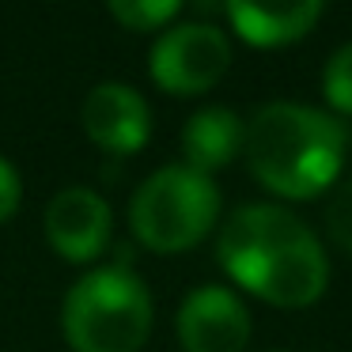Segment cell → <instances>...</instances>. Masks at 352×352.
Here are the masks:
<instances>
[{
    "label": "cell",
    "instance_id": "obj_1",
    "mask_svg": "<svg viewBox=\"0 0 352 352\" xmlns=\"http://www.w3.org/2000/svg\"><path fill=\"white\" fill-rule=\"evenodd\" d=\"M243 160L258 186L284 201L322 197L344 167V129L329 110L265 102L250 114Z\"/></svg>",
    "mask_w": 352,
    "mask_h": 352
},
{
    "label": "cell",
    "instance_id": "obj_2",
    "mask_svg": "<svg viewBox=\"0 0 352 352\" xmlns=\"http://www.w3.org/2000/svg\"><path fill=\"white\" fill-rule=\"evenodd\" d=\"M152 318V292L125 265H95L61 303V333L72 352H140Z\"/></svg>",
    "mask_w": 352,
    "mask_h": 352
},
{
    "label": "cell",
    "instance_id": "obj_3",
    "mask_svg": "<svg viewBox=\"0 0 352 352\" xmlns=\"http://www.w3.org/2000/svg\"><path fill=\"white\" fill-rule=\"evenodd\" d=\"M220 223V190L208 175L186 163H167L137 186L129 201V228L144 250L182 254L212 235Z\"/></svg>",
    "mask_w": 352,
    "mask_h": 352
},
{
    "label": "cell",
    "instance_id": "obj_4",
    "mask_svg": "<svg viewBox=\"0 0 352 352\" xmlns=\"http://www.w3.org/2000/svg\"><path fill=\"white\" fill-rule=\"evenodd\" d=\"M231 38L205 19H175L155 34L148 50V76L160 91L193 99L205 95L228 76Z\"/></svg>",
    "mask_w": 352,
    "mask_h": 352
},
{
    "label": "cell",
    "instance_id": "obj_5",
    "mask_svg": "<svg viewBox=\"0 0 352 352\" xmlns=\"http://www.w3.org/2000/svg\"><path fill=\"white\" fill-rule=\"evenodd\" d=\"M239 288L250 292L254 299L280 311H303L314 307L329 288V258L326 246L318 243L311 228L303 235L288 239L284 246H276L273 254L250 265L239 280Z\"/></svg>",
    "mask_w": 352,
    "mask_h": 352
},
{
    "label": "cell",
    "instance_id": "obj_6",
    "mask_svg": "<svg viewBox=\"0 0 352 352\" xmlns=\"http://www.w3.org/2000/svg\"><path fill=\"white\" fill-rule=\"evenodd\" d=\"M42 228H46V243L57 258L72 261V265H87L110 246L114 208L91 186H65L50 197Z\"/></svg>",
    "mask_w": 352,
    "mask_h": 352
},
{
    "label": "cell",
    "instance_id": "obj_7",
    "mask_svg": "<svg viewBox=\"0 0 352 352\" xmlns=\"http://www.w3.org/2000/svg\"><path fill=\"white\" fill-rule=\"evenodd\" d=\"M299 231H307V223L284 205H273V201L239 205L216 231V265L231 276V284H239L246 269L258 265L288 239H296Z\"/></svg>",
    "mask_w": 352,
    "mask_h": 352
},
{
    "label": "cell",
    "instance_id": "obj_8",
    "mask_svg": "<svg viewBox=\"0 0 352 352\" xmlns=\"http://www.w3.org/2000/svg\"><path fill=\"white\" fill-rule=\"evenodd\" d=\"M175 337L182 352H246L250 311L239 299V292L223 284H201L178 307Z\"/></svg>",
    "mask_w": 352,
    "mask_h": 352
},
{
    "label": "cell",
    "instance_id": "obj_9",
    "mask_svg": "<svg viewBox=\"0 0 352 352\" xmlns=\"http://www.w3.org/2000/svg\"><path fill=\"white\" fill-rule=\"evenodd\" d=\"M80 125L87 140L110 155H137L152 137V107L137 87L122 80H102L84 95Z\"/></svg>",
    "mask_w": 352,
    "mask_h": 352
},
{
    "label": "cell",
    "instance_id": "obj_10",
    "mask_svg": "<svg viewBox=\"0 0 352 352\" xmlns=\"http://www.w3.org/2000/svg\"><path fill=\"white\" fill-rule=\"evenodd\" d=\"M318 0H299V4H250V0H231L223 4L235 38H243L254 50H280L307 38L322 19Z\"/></svg>",
    "mask_w": 352,
    "mask_h": 352
},
{
    "label": "cell",
    "instance_id": "obj_11",
    "mask_svg": "<svg viewBox=\"0 0 352 352\" xmlns=\"http://www.w3.org/2000/svg\"><path fill=\"white\" fill-rule=\"evenodd\" d=\"M243 137H246V125L231 107L212 102V107L193 110L190 122L182 125L186 167L212 178V170L228 167L243 155Z\"/></svg>",
    "mask_w": 352,
    "mask_h": 352
},
{
    "label": "cell",
    "instance_id": "obj_12",
    "mask_svg": "<svg viewBox=\"0 0 352 352\" xmlns=\"http://www.w3.org/2000/svg\"><path fill=\"white\" fill-rule=\"evenodd\" d=\"M110 19L122 23L125 31H163L182 16V4L178 0H110Z\"/></svg>",
    "mask_w": 352,
    "mask_h": 352
},
{
    "label": "cell",
    "instance_id": "obj_13",
    "mask_svg": "<svg viewBox=\"0 0 352 352\" xmlns=\"http://www.w3.org/2000/svg\"><path fill=\"white\" fill-rule=\"evenodd\" d=\"M322 99L333 114H352V42L337 46L322 69Z\"/></svg>",
    "mask_w": 352,
    "mask_h": 352
},
{
    "label": "cell",
    "instance_id": "obj_14",
    "mask_svg": "<svg viewBox=\"0 0 352 352\" xmlns=\"http://www.w3.org/2000/svg\"><path fill=\"white\" fill-rule=\"evenodd\" d=\"M326 231L341 250L352 254V178L337 186V193L326 205Z\"/></svg>",
    "mask_w": 352,
    "mask_h": 352
},
{
    "label": "cell",
    "instance_id": "obj_15",
    "mask_svg": "<svg viewBox=\"0 0 352 352\" xmlns=\"http://www.w3.org/2000/svg\"><path fill=\"white\" fill-rule=\"evenodd\" d=\"M23 205V178L8 155H0V223H8Z\"/></svg>",
    "mask_w": 352,
    "mask_h": 352
},
{
    "label": "cell",
    "instance_id": "obj_16",
    "mask_svg": "<svg viewBox=\"0 0 352 352\" xmlns=\"http://www.w3.org/2000/svg\"><path fill=\"white\" fill-rule=\"evenodd\" d=\"M265 352H288V349H265Z\"/></svg>",
    "mask_w": 352,
    "mask_h": 352
}]
</instances>
